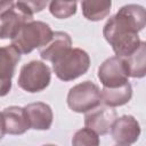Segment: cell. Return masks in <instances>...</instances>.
I'll return each mask as SVG.
<instances>
[{
	"mask_svg": "<svg viewBox=\"0 0 146 146\" xmlns=\"http://www.w3.org/2000/svg\"><path fill=\"white\" fill-rule=\"evenodd\" d=\"M5 124H3V117H2V113H0V140L2 139L3 135H5Z\"/></svg>",
	"mask_w": 146,
	"mask_h": 146,
	"instance_id": "7402d4cb",
	"label": "cell"
},
{
	"mask_svg": "<svg viewBox=\"0 0 146 146\" xmlns=\"http://www.w3.org/2000/svg\"><path fill=\"white\" fill-rule=\"evenodd\" d=\"M139 122L132 115H123L115 120L111 132L113 139L121 145H131L140 136Z\"/></svg>",
	"mask_w": 146,
	"mask_h": 146,
	"instance_id": "9c48e42d",
	"label": "cell"
},
{
	"mask_svg": "<svg viewBox=\"0 0 146 146\" xmlns=\"http://www.w3.org/2000/svg\"><path fill=\"white\" fill-rule=\"evenodd\" d=\"M23 2L29 8V10L32 14L41 11L47 6V1H35V0H32V1H23Z\"/></svg>",
	"mask_w": 146,
	"mask_h": 146,
	"instance_id": "d6986e66",
	"label": "cell"
},
{
	"mask_svg": "<svg viewBox=\"0 0 146 146\" xmlns=\"http://www.w3.org/2000/svg\"><path fill=\"white\" fill-rule=\"evenodd\" d=\"M128 71L121 57L113 56L104 60L98 68V79L104 88H117L127 82Z\"/></svg>",
	"mask_w": 146,
	"mask_h": 146,
	"instance_id": "52a82bcc",
	"label": "cell"
},
{
	"mask_svg": "<svg viewBox=\"0 0 146 146\" xmlns=\"http://www.w3.org/2000/svg\"><path fill=\"white\" fill-rule=\"evenodd\" d=\"M50 26L40 21H31L22 26L16 36L11 39V44L21 54H30L36 48L44 46L52 36Z\"/></svg>",
	"mask_w": 146,
	"mask_h": 146,
	"instance_id": "3957f363",
	"label": "cell"
},
{
	"mask_svg": "<svg viewBox=\"0 0 146 146\" xmlns=\"http://www.w3.org/2000/svg\"><path fill=\"white\" fill-rule=\"evenodd\" d=\"M132 97V88L130 82L117 88H103L100 92L102 102L108 107H117L127 104Z\"/></svg>",
	"mask_w": 146,
	"mask_h": 146,
	"instance_id": "5bb4252c",
	"label": "cell"
},
{
	"mask_svg": "<svg viewBox=\"0 0 146 146\" xmlns=\"http://www.w3.org/2000/svg\"><path fill=\"white\" fill-rule=\"evenodd\" d=\"M82 14L83 16L91 22H98L105 18L112 7L111 1H94V0H84L81 2Z\"/></svg>",
	"mask_w": 146,
	"mask_h": 146,
	"instance_id": "2e32d148",
	"label": "cell"
},
{
	"mask_svg": "<svg viewBox=\"0 0 146 146\" xmlns=\"http://www.w3.org/2000/svg\"><path fill=\"white\" fill-rule=\"evenodd\" d=\"M11 89V80L9 81H0V97L8 95Z\"/></svg>",
	"mask_w": 146,
	"mask_h": 146,
	"instance_id": "ffe728a7",
	"label": "cell"
},
{
	"mask_svg": "<svg viewBox=\"0 0 146 146\" xmlns=\"http://www.w3.org/2000/svg\"><path fill=\"white\" fill-rule=\"evenodd\" d=\"M51 79V72L47 64L40 60H31L23 65L17 83L27 92H40L44 90Z\"/></svg>",
	"mask_w": 146,
	"mask_h": 146,
	"instance_id": "277c9868",
	"label": "cell"
},
{
	"mask_svg": "<svg viewBox=\"0 0 146 146\" xmlns=\"http://www.w3.org/2000/svg\"><path fill=\"white\" fill-rule=\"evenodd\" d=\"M50 14L59 19L68 18L76 13V2L75 1H51L49 3Z\"/></svg>",
	"mask_w": 146,
	"mask_h": 146,
	"instance_id": "e0dca14e",
	"label": "cell"
},
{
	"mask_svg": "<svg viewBox=\"0 0 146 146\" xmlns=\"http://www.w3.org/2000/svg\"><path fill=\"white\" fill-rule=\"evenodd\" d=\"M100 90L91 81H84L72 87L67 94V105L76 113H86L99 106Z\"/></svg>",
	"mask_w": 146,
	"mask_h": 146,
	"instance_id": "5b68a950",
	"label": "cell"
},
{
	"mask_svg": "<svg viewBox=\"0 0 146 146\" xmlns=\"http://www.w3.org/2000/svg\"><path fill=\"white\" fill-rule=\"evenodd\" d=\"M42 146H57V145H54V144H47V145H42Z\"/></svg>",
	"mask_w": 146,
	"mask_h": 146,
	"instance_id": "603a6c76",
	"label": "cell"
},
{
	"mask_svg": "<svg viewBox=\"0 0 146 146\" xmlns=\"http://www.w3.org/2000/svg\"><path fill=\"white\" fill-rule=\"evenodd\" d=\"M116 119L117 114L115 110L108 106H100L86 114L84 125L97 135H106L111 131Z\"/></svg>",
	"mask_w": 146,
	"mask_h": 146,
	"instance_id": "ba28073f",
	"label": "cell"
},
{
	"mask_svg": "<svg viewBox=\"0 0 146 146\" xmlns=\"http://www.w3.org/2000/svg\"><path fill=\"white\" fill-rule=\"evenodd\" d=\"M13 5H14L13 0H0V14H2L3 11L13 7Z\"/></svg>",
	"mask_w": 146,
	"mask_h": 146,
	"instance_id": "44dd1931",
	"label": "cell"
},
{
	"mask_svg": "<svg viewBox=\"0 0 146 146\" xmlns=\"http://www.w3.org/2000/svg\"><path fill=\"white\" fill-rule=\"evenodd\" d=\"M146 43L140 42L138 49L128 57H121L128 71V75L131 78H144L146 74Z\"/></svg>",
	"mask_w": 146,
	"mask_h": 146,
	"instance_id": "9a60e30c",
	"label": "cell"
},
{
	"mask_svg": "<svg viewBox=\"0 0 146 146\" xmlns=\"http://www.w3.org/2000/svg\"><path fill=\"white\" fill-rule=\"evenodd\" d=\"M72 146H99V137L92 130L82 128L73 135Z\"/></svg>",
	"mask_w": 146,
	"mask_h": 146,
	"instance_id": "ac0fdd59",
	"label": "cell"
},
{
	"mask_svg": "<svg viewBox=\"0 0 146 146\" xmlns=\"http://www.w3.org/2000/svg\"><path fill=\"white\" fill-rule=\"evenodd\" d=\"M115 146H130V145H121V144H117V145H115Z\"/></svg>",
	"mask_w": 146,
	"mask_h": 146,
	"instance_id": "cb8c5ba5",
	"label": "cell"
},
{
	"mask_svg": "<svg viewBox=\"0 0 146 146\" xmlns=\"http://www.w3.org/2000/svg\"><path fill=\"white\" fill-rule=\"evenodd\" d=\"M31 21H33V14L24 2H14L13 7L0 14V39H14L22 26Z\"/></svg>",
	"mask_w": 146,
	"mask_h": 146,
	"instance_id": "8992f818",
	"label": "cell"
},
{
	"mask_svg": "<svg viewBox=\"0 0 146 146\" xmlns=\"http://www.w3.org/2000/svg\"><path fill=\"white\" fill-rule=\"evenodd\" d=\"M51 63L56 76L67 82L87 73L90 66V57L87 51L71 47L58 55Z\"/></svg>",
	"mask_w": 146,
	"mask_h": 146,
	"instance_id": "7a4b0ae2",
	"label": "cell"
},
{
	"mask_svg": "<svg viewBox=\"0 0 146 146\" xmlns=\"http://www.w3.org/2000/svg\"><path fill=\"white\" fill-rule=\"evenodd\" d=\"M5 132L9 135H23L30 129L24 107L9 106L2 111Z\"/></svg>",
	"mask_w": 146,
	"mask_h": 146,
	"instance_id": "8fae6325",
	"label": "cell"
},
{
	"mask_svg": "<svg viewBox=\"0 0 146 146\" xmlns=\"http://www.w3.org/2000/svg\"><path fill=\"white\" fill-rule=\"evenodd\" d=\"M146 13L139 5H125L108 18L103 29L105 40L112 46L117 57H128L133 54L141 40L138 32L145 27Z\"/></svg>",
	"mask_w": 146,
	"mask_h": 146,
	"instance_id": "6da1fadb",
	"label": "cell"
},
{
	"mask_svg": "<svg viewBox=\"0 0 146 146\" xmlns=\"http://www.w3.org/2000/svg\"><path fill=\"white\" fill-rule=\"evenodd\" d=\"M72 47V39L66 32L57 31L52 33L51 39L41 48H39V54L42 59L52 62L58 55Z\"/></svg>",
	"mask_w": 146,
	"mask_h": 146,
	"instance_id": "7c38bea8",
	"label": "cell"
},
{
	"mask_svg": "<svg viewBox=\"0 0 146 146\" xmlns=\"http://www.w3.org/2000/svg\"><path fill=\"white\" fill-rule=\"evenodd\" d=\"M27 121L31 129L34 130H48L52 124V110L51 107L42 102L31 103L24 107Z\"/></svg>",
	"mask_w": 146,
	"mask_h": 146,
	"instance_id": "30bf717a",
	"label": "cell"
},
{
	"mask_svg": "<svg viewBox=\"0 0 146 146\" xmlns=\"http://www.w3.org/2000/svg\"><path fill=\"white\" fill-rule=\"evenodd\" d=\"M21 59V52L13 46L0 47V81H9Z\"/></svg>",
	"mask_w": 146,
	"mask_h": 146,
	"instance_id": "4fadbf2b",
	"label": "cell"
}]
</instances>
